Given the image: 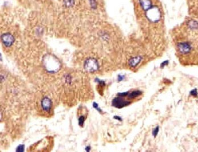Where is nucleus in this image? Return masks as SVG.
<instances>
[{
  "label": "nucleus",
  "mask_w": 198,
  "mask_h": 152,
  "mask_svg": "<svg viewBox=\"0 0 198 152\" xmlns=\"http://www.w3.org/2000/svg\"><path fill=\"white\" fill-rule=\"evenodd\" d=\"M44 63L47 70L51 72L57 71L60 67L59 62L58 61L57 59L49 55L45 56Z\"/></svg>",
  "instance_id": "nucleus-1"
},
{
  "label": "nucleus",
  "mask_w": 198,
  "mask_h": 152,
  "mask_svg": "<svg viewBox=\"0 0 198 152\" xmlns=\"http://www.w3.org/2000/svg\"><path fill=\"white\" fill-rule=\"evenodd\" d=\"M84 68L86 71L90 72H94L99 69L98 61L94 58H89L85 61Z\"/></svg>",
  "instance_id": "nucleus-2"
},
{
  "label": "nucleus",
  "mask_w": 198,
  "mask_h": 152,
  "mask_svg": "<svg viewBox=\"0 0 198 152\" xmlns=\"http://www.w3.org/2000/svg\"><path fill=\"white\" fill-rule=\"evenodd\" d=\"M131 103L129 101H126L121 98H116L114 99L112 101V105L118 108H121L127 106Z\"/></svg>",
  "instance_id": "nucleus-3"
},
{
  "label": "nucleus",
  "mask_w": 198,
  "mask_h": 152,
  "mask_svg": "<svg viewBox=\"0 0 198 152\" xmlns=\"http://www.w3.org/2000/svg\"><path fill=\"white\" fill-rule=\"evenodd\" d=\"M2 41L3 42V44L6 47H10L13 44L14 41V38L12 35L9 33H6L2 35L1 37Z\"/></svg>",
  "instance_id": "nucleus-4"
},
{
  "label": "nucleus",
  "mask_w": 198,
  "mask_h": 152,
  "mask_svg": "<svg viewBox=\"0 0 198 152\" xmlns=\"http://www.w3.org/2000/svg\"><path fill=\"white\" fill-rule=\"evenodd\" d=\"M51 104H52V103L50 99L47 97L44 98L41 101L42 107L44 109V110L46 112L50 111L51 108Z\"/></svg>",
  "instance_id": "nucleus-5"
},
{
  "label": "nucleus",
  "mask_w": 198,
  "mask_h": 152,
  "mask_svg": "<svg viewBox=\"0 0 198 152\" xmlns=\"http://www.w3.org/2000/svg\"><path fill=\"white\" fill-rule=\"evenodd\" d=\"M141 59H142V57L140 56L133 58L129 61V65L131 67H134L140 63Z\"/></svg>",
  "instance_id": "nucleus-6"
},
{
  "label": "nucleus",
  "mask_w": 198,
  "mask_h": 152,
  "mask_svg": "<svg viewBox=\"0 0 198 152\" xmlns=\"http://www.w3.org/2000/svg\"><path fill=\"white\" fill-rule=\"evenodd\" d=\"M141 94V91H133L131 93V94L129 95V97L130 98H134L138 97V96H140Z\"/></svg>",
  "instance_id": "nucleus-7"
},
{
  "label": "nucleus",
  "mask_w": 198,
  "mask_h": 152,
  "mask_svg": "<svg viewBox=\"0 0 198 152\" xmlns=\"http://www.w3.org/2000/svg\"><path fill=\"white\" fill-rule=\"evenodd\" d=\"M159 127L157 126V127L153 131V136H154V137H156L157 135L158 132H159Z\"/></svg>",
  "instance_id": "nucleus-8"
},
{
  "label": "nucleus",
  "mask_w": 198,
  "mask_h": 152,
  "mask_svg": "<svg viewBox=\"0 0 198 152\" xmlns=\"http://www.w3.org/2000/svg\"><path fill=\"white\" fill-rule=\"evenodd\" d=\"M84 117L83 116H81V117L79 118V125L80 126H83V124H84Z\"/></svg>",
  "instance_id": "nucleus-9"
},
{
  "label": "nucleus",
  "mask_w": 198,
  "mask_h": 152,
  "mask_svg": "<svg viewBox=\"0 0 198 152\" xmlns=\"http://www.w3.org/2000/svg\"><path fill=\"white\" fill-rule=\"evenodd\" d=\"M24 150V146L23 145H21L17 148V151L18 152H23Z\"/></svg>",
  "instance_id": "nucleus-10"
},
{
  "label": "nucleus",
  "mask_w": 198,
  "mask_h": 152,
  "mask_svg": "<svg viewBox=\"0 0 198 152\" xmlns=\"http://www.w3.org/2000/svg\"><path fill=\"white\" fill-rule=\"evenodd\" d=\"M93 106H94V108H96L98 111H99V112H101V110L100 108H99V105H98V104L96 103H95L94 102V103H93Z\"/></svg>",
  "instance_id": "nucleus-11"
},
{
  "label": "nucleus",
  "mask_w": 198,
  "mask_h": 152,
  "mask_svg": "<svg viewBox=\"0 0 198 152\" xmlns=\"http://www.w3.org/2000/svg\"><path fill=\"white\" fill-rule=\"evenodd\" d=\"M168 61H165L161 64V68H162L163 67H164L165 66H166V65H168Z\"/></svg>",
  "instance_id": "nucleus-12"
},
{
  "label": "nucleus",
  "mask_w": 198,
  "mask_h": 152,
  "mask_svg": "<svg viewBox=\"0 0 198 152\" xmlns=\"http://www.w3.org/2000/svg\"><path fill=\"white\" fill-rule=\"evenodd\" d=\"M191 94L192 95H193V96H196L197 95V91H196V90L195 89V90H192L191 92Z\"/></svg>",
  "instance_id": "nucleus-13"
},
{
  "label": "nucleus",
  "mask_w": 198,
  "mask_h": 152,
  "mask_svg": "<svg viewBox=\"0 0 198 152\" xmlns=\"http://www.w3.org/2000/svg\"><path fill=\"white\" fill-rule=\"evenodd\" d=\"M128 92H124V93H119L118 95V96H122V97H124V96H127V95H128Z\"/></svg>",
  "instance_id": "nucleus-14"
},
{
  "label": "nucleus",
  "mask_w": 198,
  "mask_h": 152,
  "mask_svg": "<svg viewBox=\"0 0 198 152\" xmlns=\"http://www.w3.org/2000/svg\"><path fill=\"white\" fill-rule=\"evenodd\" d=\"M124 78V76H121V75H118V81H121L122 80H123V79Z\"/></svg>",
  "instance_id": "nucleus-15"
},
{
  "label": "nucleus",
  "mask_w": 198,
  "mask_h": 152,
  "mask_svg": "<svg viewBox=\"0 0 198 152\" xmlns=\"http://www.w3.org/2000/svg\"><path fill=\"white\" fill-rule=\"evenodd\" d=\"M114 118L115 119H117L118 120H119V121H122V119H121V117H119V116H114Z\"/></svg>",
  "instance_id": "nucleus-16"
},
{
  "label": "nucleus",
  "mask_w": 198,
  "mask_h": 152,
  "mask_svg": "<svg viewBox=\"0 0 198 152\" xmlns=\"http://www.w3.org/2000/svg\"><path fill=\"white\" fill-rule=\"evenodd\" d=\"M85 150H86L87 152H89V151L90 150V146H87V147L85 148Z\"/></svg>",
  "instance_id": "nucleus-17"
}]
</instances>
